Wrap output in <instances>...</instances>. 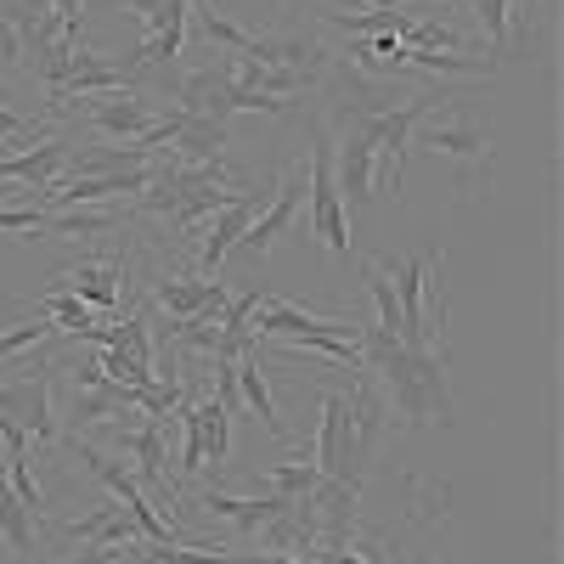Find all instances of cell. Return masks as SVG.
Instances as JSON below:
<instances>
[{"instance_id":"e0dca14e","label":"cell","mask_w":564,"mask_h":564,"mask_svg":"<svg viewBox=\"0 0 564 564\" xmlns=\"http://www.w3.org/2000/svg\"><path fill=\"white\" fill-rule=\"evenodd\" d=\"M204 502V513H215V520H226V525H238V531H249V536H260L271 520H276V513H289V502H282V497H231V491H204L198 497Z\"/></svg>"},{"instance_id":"7402d4cb","label":"cell","mask_w":564,"mask_h":564,"mask_svg":"<svg viewBox=\"0 0 564 564\" xmlns=\"http://www.w3.org/2000/svg\"><path fill=\"white\" fill-rule=\"evenodd\" d=\"M130 412V390L102 379V384H74V423H113Z\"/></svg>"},{"instance_id":"4dcf8cb0","label":"cell","mask_w":564,"mask_h":564,"mask_svg":"<svg viewBox=\"0 0 564 564\" xmlns=\"http://www.w3.org/2000/svg\"><path fill=\"white\" fill-rule=\"evenodd\" d=\"M452 564H463V558H452Z\"/></svg>"},{"instance_id":"7c38bea8","label":"cell","mask_w":564,"mask_h":564,"mask_svg":"<svg viewBox=\"0 0 564 564\" xmlns=\"http://www.w3.org/2000/svg\"><path fill=\"white\" fill-rule=\"evenodd\" d=\"M254 215H260V193H249V186H243L238 198H226V204L209 215L204 243H198V271H204V276H220V260L243 243V231H249Z\"/></svg>"},{"instance_id":"ffe728a7","label":"cell","mask_w":564,"mask_h":564,"mask_svg":"<svg viewBox=\"0 0 564 564\" xmlns=\"http://www.w3.org/2000/svg\"><path fill=\"white\" fill-rule=\"evenodd\" d=\"M79 542H90V547H130V542H141V531H135V520L119 508V497L113 502H97L90 513H79V520L68 525Z\"/></svg>"},{"instance_id":"2e32d148","label":"cell","mask_w":564,"mask_h":564,"mask_svg":"<svg viewBox=\"0 0 564 564\" xmlns=\"http://www.w3.org/2000/svg\"><path fill=\"white\" fill-rule=\"evenodd\" d=\"M119 446L135 457V468H130V475H135V486H153L159 497H175L181 486L170 480V457H164V423H141V430H119Z\"/></svg>"},{"instance_id":"5bb4252c","label":"cell","mask_w":564,"mask_h":564,"mask_svg":"<svg viewBox=\"0 0 564 564\" xmlns=\"http://www.w3.org/2000/svg\"><path fill=\"white\" fill-rule=\"evenodd\" d=\"M300 198H305V181H300V170H282V181H276V193H271V204L249 220V231H243V254H265L282 231L294 226V215H300Z\"/></svg>"},{"instance_id":"f546056e","label":"cell","mask_w":564,"mask_h":564,"mask_svg":"<svg viewBox=\"0 0 564 564\" xmlns=\"http://www.w3.org/2000/svg\"><path fill=\"white\" fill-rule=\"evenodd\" d=\"M108 7H135V12H148V7H159V0H108Z\"/></svg>"},{"instance_id":"f1b7e54d","label":"cell","mask_w":564,"mask_h":564,"mask_svg":"<svg viewBox=\"0 0 564 564\" xmlns=\"http://www.w3.org/2000/svg\"><path fill=\"white\" fill-rule=\"evenodd\" d=\"M7 68H23V40H18V23L7 18V7H0V74Z\"/></svg>"},{"instance_id":"484cf974","label":"cell","mask_w":564,"mask_h":564,"mask_svg":"<svg viewBox=\"0 0 564 564\" xmlns=\"http://www.w3.org/2000/svg\"><path fill=\"white\" fill-rule=\"evenodd\" d=\"M316 480H322V468H316V463H271V475H265L271 497H282V502L311 497V491H316Z\"/></svg>"},{"instance_id":"8fae6325","label":"cell","mask_w":564,"mask_h":564,"mask_svg":"<svg viewBox=\"0 0 564 564\" xmlns=\"http://www.w3.org/2000/svg\"><path fill=\"white\" fill-rule=\"evenodd\" d=\"M74 141L68 135H29L23 153H0V181H18V186H52L68 164H74Z\"/></svg>"},{"instance_id":"3957f363","label":"cell","mask_w":564,"mask_h":564,"mask_svg":"<svg viewBox=\"0 0 564 564\" xmlns=\"http://www.w3.org/2000/svg\"><path fill=\"white\" fill-rule=\"evenodd\" d=\"M175 102L181 113H204V119H231V113H271V119H294V102L249 90L243 79H231V68H193L186 79H175Z\"/></svg>"},{"instance_id":"5b68a950","label":"cell","mask_w":564,"mask_h":564,"mask_svg":"<svg viewBox=\"0 0 564 564\" xmlns=\"http://www.w3.org/2000/svg\"><path fill=\"white\" fill-rule=\"evenodd\" d=\"M435 102H441L435 90H417V97H406L395 108L367 113V130H372V141H379V170H384V181L395 186V193H401V181H406V141H412V130L423 119H430Z\"/></svg>"},{"instance_id":"30bf717a","label":"cell","mask_w":564,"mask_h":564,"mask_svg":"<svg viewBox=\"0 0 564 564\" xmlns=\"http://www.w3.org/2000/svg\"><path fill=\"white\" fill-rule=\"evenodd\" d=\"M423 148H430L435 159L463 164L468 186H475L486 175V164H491V135L475 119H430V124H423Z\"/></svg>"},{"instance_id":"d6986e66","label":"cell","mask_w":564,"mask_h":564,"mask_svg":"<svg viewBox=\"0 0 564 564\" xmlns=\"http://www.w3.org/2000/svg\"><path fill=\"white\" fill-rule=\"evenodd\" d=\"M475 12H480L486 40L497 45V57H508L513 45H525V34H531V0H475Z\"/></svg>"},{"instance_id":"52a82bcc","label":"cell","mask_w":564,"mask_h":564,"mask_svg":"<svg viewBox=\"0 0 564 564\" xmlns=\"http://www.w3.org/2000/svg\"><path fill=\"white\" fill-rule=\"evenodd\" d=\"M85 102V124L97 130V135H108V141H141L164 113H153V102L141 97L135 85H124V90H97V97H79Z\"/></svg>"},{"instance_id":"4fadbf2b","label":"cell","mask_w":564,"mask_h":564,"mask_svg":"<svg viewBox=\"0 0 564 564\" xmlns=\"http://www.w3.org/2000/svg\"><path fill=\"white\" fill-rule=\"evenodd\" d=\"M153 300L170 311V316H215L226 311V289H220V276H204V271H181V276H159L153 282Z\"/></svg>"},{"instance_id":"6da1fadb","label":"cell","mask_w":564,"mask_h":564,"mask_svg":"<svg viewBox=\"0 0 564 564\" xmlns=\"http://www.w3.org/2000/svg\"><path fill=\"white\" fill-rule=\"evenodd\" d=\"M361 361L367 372H379V384L390 395V406L401 412V423H441L452 430V390H446V361L430 350H406L395 334L361 327Z\"/></svg>"},{"instance_id":"8992f818","label":"cell","mask_w":564,"mask_h":564,"mask_svg":"<svg viewBox=\"0 0 564 564\" xmlns=\"http://www.w3.org/2000/svg\"><path fill=\"white\" fill-rule=\"evenodd\" d=\"M52 361H34L23 379L0 384V417H12L29 441H57V412H52Z\"/></svg>"},{"instance_id":"d4e9b609","label":"cell","mask_w":564,"mask_h":564,"mask_svg":"<svg viewBox=\"0 0 564 564\" xmlns=\"http://www.w3.org/2000/svg\"><path fill=\"white\" fill-rule=\"evenodd\" d=\"M361 282H367V294H372V311H379V334H401V311H395V289H390V271L384 260H367L361 265Z\"/></svg>"},{"instance_id":"83f0119b","label":"cell","mask_w":564,"mask_h":564,"mask_svg":"<svg viewBox=\"0 0 564 564\" xmlns=\"http://www.w3.org/2000/svg\"><path fill=\"white\" fill-rule=\"evenodd\" d=\"M45 7H52V23L63 29V40L79 45V34H85V0H45Z\"/></svg>"},{"instance_id":"ac0fdd59","label":"cell","mask_w":564,"mask_h":564,"mask_svg":"<svg viewBox=\"0 0 564 564\" xmlns=\"http://www.w3.org/2000/svg\"><path fill=\"white\" fill-rule=\"evenodd\" d=\"M238 395H243V406L265 423V435L276 441V446H289L294 452V441H289V430H282V417H276V401H271V384H265V367H260V345L254 350H243L238 356Z\"/></svg>"},{"instance_id":"277c9868","label":"cell","mask_w":564,"mask_h":564,"mask_svg":"<svg viewBox=\"0 0 564 564\" xmlns=\"http://www.w3.org/2000/svg\"><path fill=\"white\" fill-rule=\"evenodd\" d=\"M305 186H311V231L345 260L350 254V220H345L339 181H334V141L327 135H316V148L305 159Z\"/></svg>"},{"instance_id":"4316f807","label":"cell","mask_w":564,"mask_h":564,"mask_svg":"<svg viewBox=\"0 0 564 564\" xmlns=\"http://www.w3.org/2000/svg\"><path fill=\"white\" fill-rule=\"evenodd\" d=\"M52 334H57V322H52V316H40V311H34V316H23V322H12L7 334H0V361H12L18 350H34V345H45Z\"/></svg>"},{"instance_id":"7a4b0ae2","label":"cell","mask_w":564,"mask_h":564,"mask_svg":"<svg viewBox=\"0 0 564 564\" xmlns=\"http://www.w3.org/2000/svg\"><path fill=\"white\" fill-rule=\"evenodd\" d=\"M390 289H395V311H401V345L406 350H441L446 334V254L423 249L412 260H384Z\"/></svg>"},{"instance_id":"9a60e30c","label":"cell","mask_w":564,"mask_h":564,"mask_svg":"<svg viewBox=\"0 0 564 564\" xmlns=\"http://www.w3.org/2000/svg\"><path fill=\"white\" fill-rule=\"evenodd\" d=\"M141 18H148V34H141V45H135V63L141 68L175 63L181 45H186V18H193V7H186V0H159V7H148Z\"/></svg>"},{"instance_id":"9c48e42d","label":"cell","mask_w":564,"mask_h":564,"mask_svg":"<svg viewBox=\"0 0 564 564\" xmlns=\"http://www.w3.org/2000/svg\"><path fill=\"white\" fill-rule=\"evenodd\" d=\"M57 294L85 300L90 311H119L124 300V254H97V260H74L52 276Z\"/></svg>"},{"instance_id":"cb8c5ba5","label":"cell","mask_w":564,"mask_h":564,"mask_svg":"<svg viewBox=\"0 0 564 564\" xmlns=\"http://www.w3.org/2000/svg\"><path fill=\"white\" fill-rule=\"evenodd\" d=\"M198 417H204V468H215V475H220V463L231 457V417L220 412L215 395L198 401Z\"/></svg>"},{"instance_id":"44dd1931","label":"cell","mask_w":564,"mask_h":564,"mask_svg":"<svg viewBox=\"0 0 564 564\" xmlns=\"http://www.w3.org/2000/svg\"><path fill=\"white\" fill-rule=\"evenodd\" d=\"M0 542L12 553H40V513L7 486V463H0Z\"/></svg>"},{"instance_id":"ba28073f","label":"cell","mask_w":564,"mask_h":564,"mask_svg":"<svg viewBox=\"0 0 564 564\" xmlns=\"http://www.w3.org/2000/svg\"><path fill=\"white\" fill-rule=\"evenodd\" d=\"M334 181H339V198H350V204H361V209L379 198L384 170H379V141H372V130H367V113H361V119L345 130V141H339Z\"/></svg>"},{"instance_id":"603a6c76","label":"cell","mask_w":564,"mask_h":564,"mask_svg":"<svg viewBox=\"0 0 564 564\" xmlns=\"http://www.w3.org/2000/svg\"><path fill=\"white\" fill-rule=\"evenodd\" d=\"M34 311H40V316H52V322H57V334H74V339L85 334L90 322H97V311H90L85 300H74V294H57V289H45V294L34 300Z\"/></svg>"}]
</instances>
